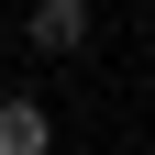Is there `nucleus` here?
Here are the masks:
<instances>
[{
    "label": "nucleus",
    "instance_id": "1",
    "mask_svg": "<svg viewBox=\"0 0 155 155\" xmlns=\"http://www.w3.org/2000/svg\"><path fill=\"white\" fill-rule=\"evenodd\" d=\"M22 45L33 55H78V45H89V0H33V11H22Z\"/></svg>",
    "mask_w": 155,
    "mask_h": 155
},
{
    "label": "nucleus",
    "instance_id": "2",
    "mask_svg": "<svg viewBox=\"0 0 155 155\" xmlns=\"http://www.w3.org/2000/svg\"><path fill=\"white\" fill-rule=\"evenodd\" d=\"M0 155H55V111L33 100V89H11V100H0Z\"/></svg>",
    "mask_w": 155,
    "mask_h": 155
}]
</instances>
